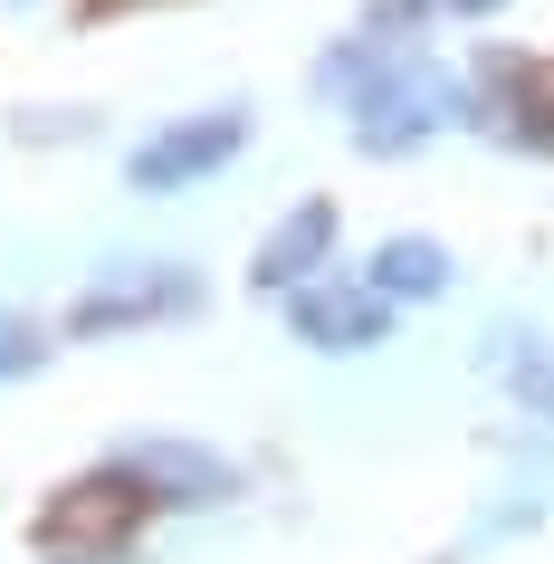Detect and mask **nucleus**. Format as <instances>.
I'll use <instances>...</instances> for the list:
<instances>
[{"label":"nucleus","instance_id":"nucleus-1","mask_svg":"<svg viewBox=\"0 0 554 564\" xmlns=\"http://www.w3.org/2000/svg\"><path fill=\"white\" fill-rule=\"evenodd\" d=\"M325 87L354 96V144L363 153H411L431 144V124L449 116V77H439L421 48H335L325 58Z\"/></svg>","mask_w":554,"mask_h":564},{"label":"nucleus","instance_id":"nucleus-2","mask_svg":"<svg viewBox=\"0 0 554 564\" xmlns=\"http://www.w3.org/2000/svg\"><path fill=\"white\" fill-rule=\"evenodd\" d=\"M192 306H202V278H192V268H106L87 297L67 306V335L163 326V316H192Z\"/></svg>","mask_w":554,"mask_h":564},{"label":"nucleus","instance_id":"nucleus-3","mask_svg":"<svg viewBox=\"0 0 554 564\" xmlns=\"http://www.w3.org/2000/svg\"><path fill=\"white\" fill-rule=\"evenodd\" d=\"M239 144H249V106H220V116H182V124H163L153 144H134L124 182H134V192H182V182H210L220 163H239Z\"/></svg>","mask_w":554,"mask_h":564},{"label":"nucleus","instance_id":"nucleus-4","mask_svg":"<svg viewBox=\"0 0 554 564\" xmlns=\"http://www.w3.org/2000/svg\"><path fill=\"white\" fill-rule=\"evenodd\" d=\"M106 469H116L124 488H144V507H210V498L239 488V469L220 449H202V441H124Z\"/></svg>","mask_w":554,"mask_h":564},{"label":"nucleus","instance_id":"nucleus-5","mask_svg":"<svg viewBox=\"0 0 554 564\" xmlns=\"http://www.w3.org/2000/svg\"><path fill=\"white\" fill-rule=\"evenodd\" d=\"M287 326L316 345V355H363L392 335V306L373 288H345V278H316V288H296L287 297Z\"/></svg>","mask_w":554,"mask_h":564},{"label":"nucleus","instance_id":"nucleus-6","mask_svg":"<svg viewBox=\"0 0 554 564\" xmlns=\"http://www.w3.org/2000/svg\"><path fill=\"white\" fill-rule=\"evenodd\" d=\"M325 249H335V202H296L287 220L259 239L249 278H259L268 297H296V288H316V278H325Z\"/></svg>","mask_w":554,"mask_h":564},{"label":"nucleus","instance_id":"nucleus-7","mask_svg":"<svg viewBox=\"0 0 554 564\" xmlns=\"http://www.w3.org/2000/svg\"><path fill=\"white\" fill-rule=\"evenodd\" d=\"M363 288H373L382 306H421V297L449 288V249H439V239H382L373 268H363Z\"/></svg>","mask_w":554,"mask_h":564},{"label":"nucleus","instance_id":"nucleus-8","mask_svg":"<svg viewBox=\"0 0 554 564\" xmlns=\"http://www.w3.org/2000/svg\"><path fill=\"white\" fill-rule=\"evenodd\" d=\"M507 383H517V402L535 421H554V345H525V355L507 364Z\"/></svg>","mask_w":554,"mask_h":564},{"label":"nucleus","instance_id":"nucleus-9","mask_svg":"<svg viewBox=\"0 0 554 564\" xmlns=\"http://www.w3.org/2000/svg\"><path fill=\"white\" fill-rule=\"evenodd\" d=\"M39 364H48V335H39L30 316H0V383H20Z\"/></svg>","mask_w":554,"mask_h":564},{"label":"nucleus","instance_id":"nucleus-10","mask_svg":"<svg viewBox=\"0 0 554 564\" xmlns=\"http://www.w3.org/2000/svg\"><path fill=\"white\" fill-rule=\"evenodd\" d=\"M449 10H468V20H478V10H497V0H449Z\"/></svg>","mask_w":554,"mask_h":564}]
</instances>
